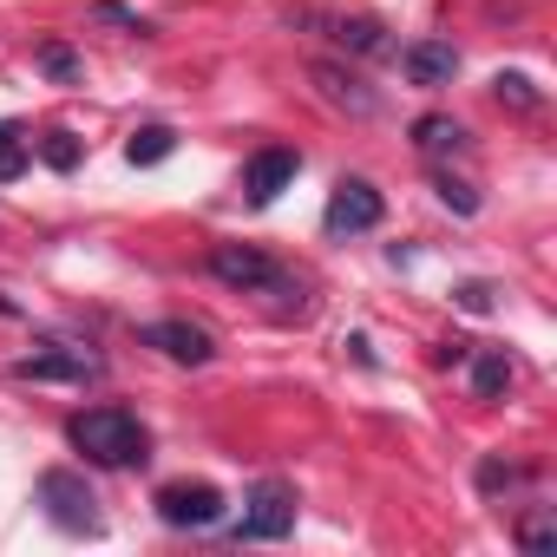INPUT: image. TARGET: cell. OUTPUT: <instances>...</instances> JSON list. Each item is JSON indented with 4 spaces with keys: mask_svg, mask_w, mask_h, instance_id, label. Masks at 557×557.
I'll return each instance as SVG.
<instances>
[{
    "mask_svg": "<svg viewBox=\"0 0 557 557\" xmlns=\"http://www.w3.org/2000/svg\"><path fill=\"white\" fill-rule=\"evenodd\" d=\"M387 216V203H381V190L368 184V177H342L335 184V197H329V236H361V230H374Z\"/></svg>",
    "mask_w": 557,
    "mask_h": 557,
    "instance_id": "obj_3",
    "label": "cell"
},
{
    "mask_svg": "<svg viewBox=\"0 0 557 557\" xmlns=\"http://www.w3.org/2000/svg\"><path fill=\"white\" fill-rule=\"evenodd\" d=\"M40 73H47V79H79V60H73L66 47H40Z\"/></svg>",
    "mask_w": 557,
    "mask_h": 557,
    "instance_id": "obj_20",
    "label": "cell"
},
{
    "mask_svg": "<svg viewBox=\"0 0 557 557\" xmlns=\"http://www.w3.org/2000/svg\"><path fill=\"white\" fill-rule=\"evenodd\" d=\"M413 151H426V158L466 151V125H459V119H440V112H426V119H413Z\"/></svg>",
    "mask_w": 557,
    "mask_h": 557,
    "instance_id": "obj_12",
    "label": "cell"
},
{
    "mask_svg": "<svg viewBox=\"0 0 557 557\" xmlns=\"http://www.w3.org/2000/svg\"><path fill=\"white\" fill-rule=\"evenodd\" d=\"M40 158H47L53 171H73V164H79V138H73V132H47V145H40Z\"/></svg>",
    "mask_w": 557,
    "mask_h": 557,
    "instance_id": "obj_19",
    "label": "cell"
},
{
    "mask_svg": "<svg viewBox=\"0 0 557 557\" xmlns=\"http://www.w3.org/2000/svg\"><path fill=\"white\" fill-rule=\"evenodd\" d=\"M466 361H472V394H479V400H498V394L511 387V355L485 348V355H466Z\"/></svg>",
    "mask_w": 557,
    "mask_h": 557,
    "instance_id": "obj_13",
    "label": "cell"
},
{
    "mask_svg": "<svg viewBox=\"0 0 557 557\" xmlns=\"http://www.w3.org/2000/svg\"><path fill=\"white\" fill-rule=\"evenodd\" d=\"M459 309L485 315V309H492V289H485V283H466V289H459Z\"/></svg>",
    "mask_w": 557,
    "mask_h": 557,
    "instance_id": "obj_24",
    "label": "cell"
},
{
    "mask_svg": "<svg viewBox=\"0 0 557 557\" xmlns=\"http://www.w3.org/2000/svg\"><path fill=\"white\" fill-rule=\"evenodd\" d=\"M400 73H407L413 86L440 92V86H453V73H459V47H453V40H413V47L400 53Z\"/></svg>",
    "mask_w": 557,
    "mask_h": 557,
    "instance_id": "obj_9",
    "label": "cell"
},
{
    "mask_svg": "<svg viewBox=\"0 0 557 557\" xmlns=\"http://www.w3.org/2000/svg\"><path fill=\"white\" fill-rule=\"evenodd\" d=\"M492 92H498V99H511L518 112H537V106H544V92H537L524 73H498V79H492Z\"/></svg>",
    "mask_w": 557,
    "mask_h": 557,
    "instance_id": "obj_18",
    "label": "cell"
},
{
    "mask_svg": "<svg viewBox=\"0 0 557 557\" xmlns=\"http://www.w3.org/2000/svg\"><path fill=\"white\" fill-rule=\"evenodd\" d=\"M145 348H158L164 361H177V368H203L216 348H210V335L197 329V322H151L145 335H138Z\"/></svg>",
    "mask_w": 557,
    "mask_h": 557,
    "instance_id": "obj_8",
    "label": "cell"
},
{
    "mask_svg": "<svg viewBox=\"0 0 557 557\" xmlns=\"http://www.w3.org/2000/svg\"><path fill=\"white\" fill-rule=\"evenodd\" d=\"M518 479H524V472L505 466V459H485V466H479V485H485V492H505V485H518Z\"/></svg>",
    "mask_w": 557,
    "mask_h": 557,
    "instance_id": "obj_21",
    "label": "cell"
},
{
    "mask_svg": "<svg viewBox=\"0 0 557 557\" xmlns=\"http://www.w3.org/2000/svg\"><path fill=\"white\" fill-rule=\"evenodd\" d=\"M66 440L92 459V466H145V426L125 407H86L66 420Z\"/></svg>",
    "mask_w": 557,
    "mask_h": 557,
    "instance_id": "obj_1",
    "label": "cell"
},
{
    "mask_svg": "<svg viewBox=\"0 0 557 557\" xmlns=\"http://www.w3.org/2000/svg\"><path fill=\"white\" fill-rule=\"evenodd\" d=\"M518 550H531V557H550V550H557V518H550V505H531V511L518 518Z\"/></svg>",
    "mask_w": 557,
    "mask_h": 557,
    "instance_id": "obj_14",
    "label": "cell"
},
{
    "mask_svg": "<svg viewBox=\"0 0 557 557\" xmlns=\"http://www.w3.org/2000/svg\"><path fill=\"white\" fill-rule=\"evenodd\" d=\"M34 164V151H27V138L14 132V125H0V184H14L21 171Z\"/></svg>",
    "mask_w": 557,
    "mask_h": 557,
    "instance_id": "obj_17",
    "label": "cell"
},
{
    "mask_svg": "<svg viewBox=\"0 0 557 557\" xmlns=\"http://www.w3.org/2000/svg\"><path fill=\"white\" fill-rule=\"evenodd\" d=\"M335 40L355 47V53H387V27H381V21H342Z\"/></svg>",
    "mask_w": 557,
    "mask_h": 557,
    "instance_id": "obj_16",
    "label": "cell"
},
{
    "mask_svg": "<svg viewBox=\"0 0 557 557\" xmlns=\"http://www.w3.org/2000/svg\"><path fill=\"white\" fill-rule=\"evenodd\" d=\"M0 322H21V302L14 296H0Z\"/></svg>",
    "mask_w": 557,
    "mask_h": 557,
    "instance_id": "obj_25",
    "label": "cell"
},
{
    "mask_svg": "<svg viewBox=\"0 0 557 557\" xmlns=\"http://www.w3.org/2000/svg\"><path fill=\"white\" fill-rule=\"evenodd\" d=\"M158 518H164L171 531H210V524L223 518V492L203 485V479H197V485H190V479H184V485H164V492H158Z\"/></svg>",
    "mask_w": 557,
    "mask_h": 557,
    "instance_id": "obj_4",
    "label": "cell"
},
{
    "mask_svg": "<svg viewBox=\"0 0 557 557\" xmlns=\"http://www.w3.org/2000/svg\"><path fill=\"white\" fill-rule=\"evenodd\" d=\"M171 151H177V132H171V125H145V132H132V145H125L132 164H164Z\"/></svg>",
    "mask_w": 557,
    "mask_h": 557,
    "instance_id": "obj_15",
    "label": "cell"
},
{
    "mask_svg": "<svg viewBox=\"0 0 557 557\" xmlns=\"http://www.w3.org/2000/svg\"><path fill=\"white\" fill-rule=\"evenodd\" d=\"M440 203H453L459 216H472V210H479V197H472V184H453V177H440Z\"/></svg>",
    "mask_w": 557,
    "mask_h": 557,
    "instance_id": "obj_22",
    "label": "cell"
},
{
    "mask_svg": "<svg viewBox=\"0 0 557 557\" xmlns=\"http://www.w3.org/2000/svg\"><path fill=\"white\" fill-rule=\"evenodd\" d=\"M309 79L322 86V99H329V106H342V112H355V119H374V112H381V99H374L348 66H335V60H315V66H309Z\"/></svg>",
    "mask_w": 557,
    "mask_h": 557,
    "instance_id": "obj_10",
    "label": "cell"
},
{
    "mask_svg": "<svg viewBox=\"0 0 557 557\" xmlns=\"http://www.w3.org/2000/svg\"><path fill=\"white\" fill-rule=\"evenodd\" d=\"M40 505L53 511V524H66V531H99V511H92V492H86V479L79 472H40Z\"/></svg>",
    "mask_w": 557,
    "mask_h": 557,
    "instance_id": "obj_6",
    "label": "cell"
},
{
    "mask_svg": "<svg viewBox=\"0 0 557 557\" xmlns=\"http://www.w3.org/2000/svg\"><path fill=\"white\" fill-rule=\"evenodd\" d=\"M296 531V492L283 479H262L243 505V524L230 531L236 544H275V537H289Z\"/></svg>",
    "mask_w": 557,
    "mask_h": 557,
    "instance_id": "obj_2",
    "label": "cell"
},
{
    "mask_svg": "<svg viewBox=\"0 0 557 557\" xmlns=\"http://www.w3.org/2000/svg\"><path fill=\"white\" fill-rule=\"evenodd\" d=\"M296 171H302V158H296L289 145H262V151L243 164V190H249V203H275V197L296 184Z\"/></svg>",
    "mask_w": 557,
    "mask_h": 557,
    "instance_id": "obj_7",
    "label": "cell"
},
{
    "mask_svg": "<svg viewBox=\"0 0 557 557\" xmlns=\"http://www.w3.org/2000/svg\"><path fill=\"white\" fill-rule=\"evenodd\" d=\"M92 14H99V21H112V27H132V34H145V21H138L132 8H119V0H99Z\"/></svg>",
    "mask_w": 557,
    "mask_h": 557,
    "instance_id": "obj_23",
    "label": "cell"
},
{
    "mask_svg": "<svg viewBox=\"0 0 557 557\" xmlns=\"http://www.w3.org/2000/svg\"><path fill=\"white\" fill-rule=\"evenodd\" d=\"M210 275L230 283V289H283V269H275L262 249H249V243H216L210 249Z\"/></svg>",
    "mask_w": 557,
    "mask_h": 557,
    "instance_id": "obj_5",
    "label": "cell"
},
{
    "mask_svg": "<svg viewBox=\"0 0 557 557\" xmlns=\"http://www.w3.org/2000/svg\"><path fill=\"white\" fill-rule=\"evenodd\" d=\"M14 374H27V381H92L99 361L92 355H60V348H34Z\"/></svg>",
    "mask_w": 557,
    "mask_h": 557,
    "instance_id": "obj_11",
    "label": "cell"
}]
</instances>
